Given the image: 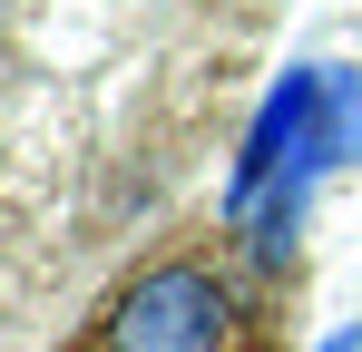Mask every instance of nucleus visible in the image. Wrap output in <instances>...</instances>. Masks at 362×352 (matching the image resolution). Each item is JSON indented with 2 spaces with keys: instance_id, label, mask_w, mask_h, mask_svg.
I'll return each instance as SVG.
<instances>
[{
  "instance_id": "f257e3e1",
  "label": "nucleus",
  "mask_w": 362,
  "mask_h": 352,
  "mask_svg": "<svg viewBox=\"0 0 362 352\" xmlns=\"http://www.w3.org/2000/svg\"><path fill=\"white\" fill-rule=\"evenodd\" d=\"M108 343L118 352H216L226 343V284L196 274V264H157L118 293Z\"/></svg>"
},
{
  "instance_id": "f03ea898",
  "label": "nucleus",
  "mask_w": 362,
  "mask_h": 352,
  "mask_svg": "<svg viewBox=\"0 0 362 352\" xmlns=\"http://www.w3.org/2000/svg\"><path fill=\"white\" fill-rule=\"evenodd\" d=\"M313 108H323V78H284L274 98H264V117H255V137H245L235 157V186H226V206H255V186L264 176H284V147H313Z\"/></svg>"
},
{
  "instance_id": "7ed1b4c3",
  "label": "nucleus",
  "mask_w": 362,
  "mask_h": 352,
  "mask_svg": "<svg viewBox=\"0 0 362 352\" xmlns=\"http://www.w3.org/2000/svg\"><path fill=\"white\" fill-rule=\"evenodd\" d=\"M333 157H362V78H353V69H333V78H323V117H313L303 167H333Z\"/></svg>"
},
{
  "instance_id": "20e7f679",
  "label": "nucleus",
  "mask_w": 362,
  "mask_h": 352,
  "mask_svg": "<svg viewBox=\"0 0 362 352\" xmlns=\"http://www.w3.org/2000/svg\"><path fill=\"white\" fill-rule=\"evenodd\" d=\"M323 352H362V323H353V333H333V343H323Z\"/></svg>"
}]
</instances>
